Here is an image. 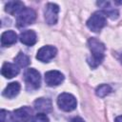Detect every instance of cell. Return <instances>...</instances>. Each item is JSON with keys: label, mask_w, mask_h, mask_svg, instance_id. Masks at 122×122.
Masks as SVG:
<instances>
[{"label": "cell", "mask_w": 122, "mask_h": 122, "mask_svg": "<svg viewBox=\"0 0 122 122\" xmlns=\"http://www.w3.org/2000/svg\"><path fill=\"white\" fill-rule=\"evenodd\" d=\"M88 46L90 48L92 56L88 59V63L92 69L99 66L104 60L105 56V46L104 44L96 38H90L88 40Z\"/></svg>", "instance_id": "obj_1"}, {"label": "cell", "mask_w": 122, "mask_h": 122, "mask_svg": "<svg viewBox=\"0 0 122 122\" xmlns=\"http://www.w3.org/2000/svg\"><path fill=\"white\" fill-rule=\"evenodd\" d=\"M105 25H106V14L100 10L92 13V15L87 21L88 28L94 32L100 31L105 27Z\"/></svg>", "instance_id": "obj_2"}, {"label": "cell", "mask_w": 122, "mask_h": 122, "mask_svg": "<svg viewBox=\"0 0 122 122\" xmlns=\"http://www.w3.org/2000/svg\"><path fill=\"white\" fill-rule=\"evenodd\" d=\"M24 80L29 91L37 90L41 84L40 73L35 69H28L24 73Z\"/></svg>", "instance_id": "obj_3"}, {"label": "cell", "mask_w": 122, "mask_h": 122, "mask_svg": "<svg viewBox=\"0 0 122 122\" xmlns=\"http://www.w3.org/2000/svg\"><path fill=\"white\" fill-rule=\"evenodd\" d=\"M35 18H36L35 11L30 8H25L17 14L16 25L18 28L27 27L30 24H32L34 22Z\"/></svg>", "instance_id": "obj_4"}, {"label": "cell", "mask_w": 122, "mask_h": 122, "mask_svg": "<svg viewBox=\"0 0 122 122\" xmlns=\"http://www.w3.org/2000/svg\"><path fill=\"white\" fill-rule=\"evenodd\" d=\"M58 107L65 112H71L76 108V99L71 93H61L57 98Z\"/></svg>", "instance_id": "obj_5"}, {"label": "cell", "mask_w": 122, "mask_h": 122, "mask_svg": "<svg viewBox=\"0 0 122 122\" xmlns=\"http://www.w3.org/2000/svg\"><path fill=\"white\" fill-rule=\"evenodd\" d=\"M59 7L53 3H48L44 10V17L49 25H54L58 20Z\"/></svg>", "instance_id": "obj_6"}, {"label": "cell", "mask_w": 122, "mask_h": 122, "mask_svg": "<svg viewBox=\"0 0 122 122\" xmlns=\"http://www.w3.org/2000/svg\"><path fill=\"white\" fill-rule=\"evenodd\" d=\"M32 111L30 107H22L10 113L11 122H28L31 117Z\"/></svg>", "instance_id": "obj_7"}, {"label": "cell", "mask_w": 122, "mask_h": 122, "mask_svg": "<svg viewBox=\"0 0 122 122\" xmlns=\"http://www.w3.org/2000/svg\"><path fill=\"white\" fill-rule=\"evenodd\" d=\"M57 53V50L53 46H44L42 47L36 54V58L41 62H49Z\"/></svg>", "instance_id": "obj_8"}, {"label": "cell", "mask_w": 122, "mask_h": 122, "mask_svg": "<svg viewBox=\"0 0 122 122\" xmlns=\"http://www.w3.org/2000/svg\"><path fill=\"white\" fill-rule=\"evenodd\" d=\"M64 80V75L58 71H50L45 73V82L50 87L58 86Z\"/></svg>", "instance_id": "obj_9"}, {"label": "cell", "mask_w": 122, "mask_h": 122, "mask_svg": "<svg viewBox=\"0 0 122 122\" xmlns=\"http://www.w3.org/2000/svg\"><path fill=\"white\" fill-rule=\"evenodd\" d=\"M19 39H20L21 43H23L24 45L32 46V45H34L36 43L37 36H36V33L33 30H23L20 33Z\"/></svg>", "instance_id": "obj_10"}, {"label": "cell", "mask_w": 122, "mask_h": 122, "mask_svg": "<svg viewBox=\"0 0 122 122\" xmlns=\"http://www.w3.org/2000/svg\"><path fill=\"white\" fill-rule=\"evenodd\" d=\"M34 109L42 113H47L51 112L52 104L51 99L48 98H38L34 101Z\"/></svg>", "instance_id": "obj_11"}, {"label": "cell", "mask_w": 122, "mask_h": 122, "mask_svg": "<svg viewBox=\"0 0 122 122\" xmlns=\"http://www.w3.org/2000/svg\"><path fill=\"white\" fill-rule=\"evenodd\" d=\"M1 73L6 78H12L19 73V69L15 64L6 62L2 66Z\"/></svg>", "instance_id": "obj_12"}, {"label": "cell", "mask_w": 122, "mask_h": 122, "mask_svg": "<svg viewBox=\"0 0 122 122\" xmlns=\"http://www.w3.org/2000/svg\"><path fill=\"white\" fill-rule=\"evenodd\" d=\"M20 88L21 87L18 82H11L3 91V95L7 98H13L19 93Z\"/></svg>", "instance_id": "obj_13"}, {"label": "cell", "mask_w": 122, "mask_h": 122, "mask_svg": "<svg viewBox=\"0 0 122 122\" xmlns=\"http://www.w3.org/2000/svg\"><path fill=\"white\" fill-rule=\"evenodd\" d=\"M24 3L21 1H10L6 4L5 10L10 14H18L22 10H24Z\"/></svg>", "instance_id": "obj_14"}, {"label": "cell", "mask_w": 122, "mask_h": 122, "mask_svg": "<svg viewBox=\"0 0 122 122\" xmlns=\"http://www.w3.org/2000/svg\"><path fill=\"white\" fill-rule=\"evenodd\" d=\"M17 41V34L13 30H7L2 33L1 36V44L2 46H10Z\"/></svg>", "instance_id": "obj_15"}, {"label": "cell", "mask_w": 122, "mask_h": 122, "mask_svg": "<svg viewBox=\"0 0 122 122\" xmlns=\"http://www.w3.org/2000/svg\"><path fill=\"white\" fill-rule=\"evenodd\" d=\"M97 5L102 7L103 9V12L108 15L110 18L112 19H116L118 17V10L114 8H112L111 6V3L110 2H97Z\"/></svg>", "instance_id": "obj_16"}, {"label": "cell", "mask_w": 122, "mask_h": 122, "mask_svg": "<svg viewBox=\"0 0 122 122\" xmlns=\"http://www.w3.org/2000/svg\"><path fill=\"white\" fill-rule=\"evenodd\" d=\"M15 63L19 66V67H27L30 64V58L28 55H26L23 52H19L16 57L14 58Z\"/></svg>", "instance_id": "obj_17"}, {"label": "cell", "mask_w": 122, "mask_h": 122, "mask_svg": "<svg viewBox=\"0 0 122 122\" xmlns=\"http://www.w3.org/2000/svg\"><path fill=\"white\" fill-rule=\"evenodd\" d=\"M111 92H112V88L108 84H102V85L98 86L95 90L96 95L99 97H104L107 94H109Z\"/></svg>", "instance_id": "obj_18"}, {"label": "cell", "mask_w": 122, "mask_h": 122, "mask_svg": "<svg viewBox=\"0 0 122 122\" xmlns=\"http://www.w3.org/2000/svg\"><path fill=\"white\" fill-rule=\"evenodd\" d=\"M31 122H50V120H49L48 116H47L45 113L40 112V113L35 114V115L32 117Z\"/></svg>", "instance_id": "obj_19"}, {"label": "cell", "mask_w": 122, "mask_h": 122, "mask_svg": "<svg viewBox=\"0 0 122 122\" xmlns=\"http://www.w3.org/2000/svg\"><path fill=\"white\" fill-rule=\"evenodd\" d=\"M10 113L11 112H10L8 111L1 110V113H0L1 122H9V121H10Z\"/></svg>", "instance_id": "obj_20"}, {"label": "cell", "mask_w": 122, "mask_h": 122, "mask_svg": "<svg viewBox=\"0 0 122 122\" xmlns=\"http://www.w3.org/2000/svg\"><path fill=\"white\" fill-rule=\"evenodd\" d=\"M71 122H84V120L82 118H80V117H74V118H72L71 120Z\"/></svg>", "instance_id": "obj_21"}, {"label": "cell", "mask_w": 122, "mask_h": 122, "mask_svg": "<svg viewBox=\"0 0 122 122\" xmlns=\"http://www.w3.org/2000/svg\"><path fill=\"white\" fill-rule=\"evenodd\" d=\"M115 122H122V115H119L115 118Z\"/></svg>", "instance_id": "obj_22"}, {"label": "cell", "mask_w": 122, "mask_h": 122, "mask_svg": "<svg viewBox=\"0 0 122 122\" xmlns=\"http://www.w3.org/2000/svg\"><path fill=\"white\" fill-rule=\"evenodd\" d=\"M119 60H120V62H121V64H122V52L119 54Z\"/></svg>", "instance_id": "obj_23"}]
</instances>
